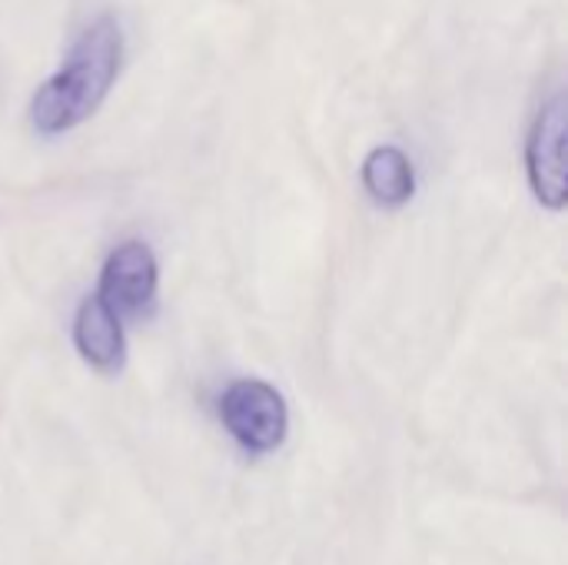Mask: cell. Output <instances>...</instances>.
Returning a JSON list of instances; mask_svg holds the SVG:
<instances>
[{"label": "cell", "instance_id": "cell-2", "mask_svg": "<svg viewBox=\"0 0 568 565\" xmlns=\"http://www.w3.org/2000/svg\"><path fill=\"white\" fill-rule=\"evenodd\" d=\"M220 420L233 443L253 456L276 453L290 433L286 400L263 380H236L220 396Z\"/></svg>", "mask_w": 568, "mask_h": 565}, {"label": "cell", "instance_id": "cell-3", "mask_svg": "<svg viewBox=\"0 0 568 565\" xmlns=\"http://www.w3.org/2000/svg\"><path fill=\"white\" fill-rule=\"evenodd\" d=\"M526 170L542 206H566V97L556 93L536 117L526 143Z\"/></svg>", "mask_w": 568, "mask_h": 565}, {"label": "cell", "instance_id": "cell-5", "mask_svg": "<svg viewBox=\"0 0 568 565\" xmlns=\"http://www.w3.org/2000/svg\"><path fill=\"white\" fill-rule=\"evenodd\" d=\"M73 346L97 373H120L126 363V333L120 316L97 296H83L73 316Z\"/></svg>", "mask_w": 568, "mask_h": 565}, {"label": "cell", "instance_id": "cell-4", "mask_svg": "<svg viewBox=\"0 0 568 565\" xmlns=\"http://www.w3.org/2000/svg\"><path fill=\"white\" fill-rule=\"evenodd\" d=\"M156 290H160V266L153 250L140 240H126L106 256L100 270L97 296L116 316H123V313H150L156 303Z\"/></svg>", "mask_w": 568, "mask_h": 565}, {"label": "cell", "instance_id": "cell-1", "mask_svg": "<svg viewBox=\"0 0 568 565\" xmlns=\"http://www.w3.org/2000/svg\"><path fill=\"white\" fill-rule=\"evenodd\" d=\"M123 63V33L113 17L90 20L73 40L63 67L33 93L30 123L43 137L67 133L97 113Z\"/></svg>", "mask_w": 568, "mask_h": 565}, {"label": "cell", "instance_id": "cell-6", "mask_svg": "<svg viewBox=\"0 0 568 565\" xmlns=\"http://www.w3.org/2000/svg\"><path fill=\"white\" fill-rule=\"evenodd\" d=\"M363 186L379 206H403L416 193V170L399 147H376L363 160Z\"/></svg>", "mask_w": 568, "mask_h": 565}]
</instances>
